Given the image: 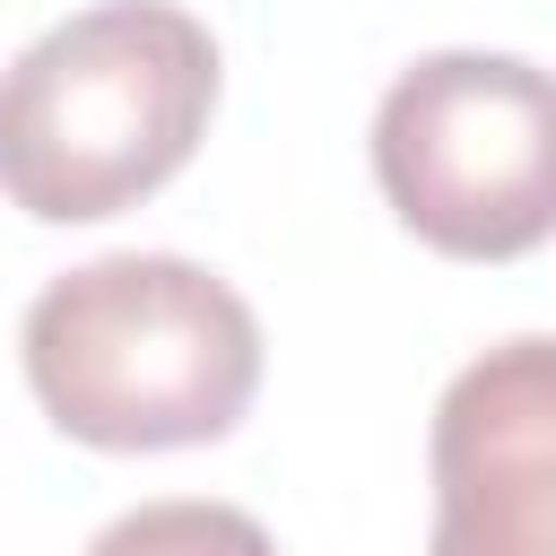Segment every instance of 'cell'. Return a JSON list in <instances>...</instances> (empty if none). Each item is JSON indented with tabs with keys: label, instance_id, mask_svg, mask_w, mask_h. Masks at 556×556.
I'll use <instances>...</instances> for the list:
<instances>
[{
	"label": "cell",
	"instance_id": "cell-4",
	"mask_svg": "<svg viewBox=\"0 0 556 556\" xmlns=\"http://www.w3.org/2000/svg\"><path fill=\"white\" fill-rule=\"evenodd\" d=\"M426 469V556H556V339L469 356L434 400Z\"/></svg>",
	"mask_w": 556,
	"mask_h": 556
},
{
	"label": "cell",
	"instance_id": "cell-2",
	"mask_svg": "<svg viewBox=\"0 0 556 556\" xmlns=\"http://www.w3.org/2000/svg\"><path fill=\"white\" fill-rule=\"evenodd\" d=\"M217 113V35L174 0H96L43 26L0 104V174L35 226H96L165 191Z\"/></svg>",
	"mask_w": 556,
	"mask_h": 556
},
{
	"label": "cell",
	"instance_id": "cell-3",
	"mask_svg": "<svg viewBox=\"0 0 556 556\" xmlns=\"http://www.w3.org/2000/svg\"><path fill=\"white\" fill-rule=\"evenodd\" d=\"M374 182L443 261L556 243V70L521 52H426L374 104Z\"/></svg>",
	"mask_w": 556,
	"mask_h": 556
},
{
	"label": "cell",
	"instance_id": "cell-1",
	"mask_svg": "<svg viewBox=\"0 0 556 556\" xmlns=\"http://www.w3.org/2000/svg\"><path fill=\"white\" fill-rule=\"evenodd\" d=\"M35 408L87 452L226 443L261 391L252 304L182 252H104L61 269L17 330Z\"/></svg>",
	"mask_w": 556,
	"mask_h": 556
},
{
	"label": "cell",
	"instance_id": "cell-5",
	"mask_svg": "<svg viewBox=\"0 0 556 556\" xmlns=\"http://www.w3.org/2000/svg\"><path fill=\"white\" fill-rule=\"evenodd\" d=\"M87 556H278V539H269L243 504L165 495V504H139V513L104 521V530L87 539Z\"/></svg>",
	"mask_w": 556,
	"mask_h": 556
}]
</instances>
